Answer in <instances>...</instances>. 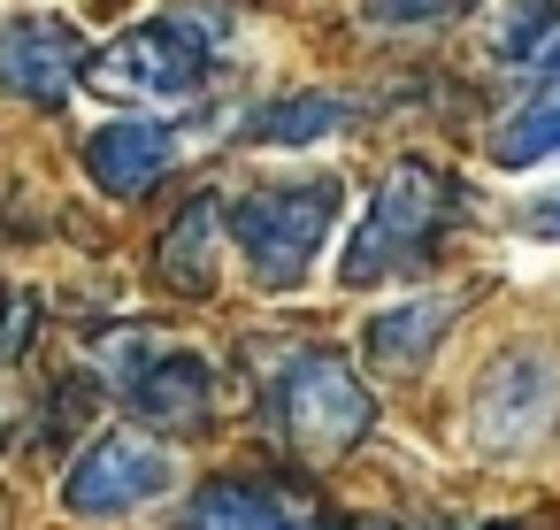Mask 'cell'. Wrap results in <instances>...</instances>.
Masks as SVG:
<instances>
[{"label": "cell", "mask_w": 560, "mask_h": 530, "mask_svg": "<svg viewBox=\"0 0 560 530\" xmlns=\"http://www.w3.org/2000/svg\"><path fill=\"white\" fill-rule=\"evenodd\" d=\"M338 216H346V185H338V177L254 185V193L231 208V239H238V262H246L254 292H300L307 269L323 262Z\"/></svg>", "instance_id": "cell-1"}, {"label": "cell", "mask_w": 560, "mask_h": 530, "mask_svg": "<svg viewBox=\"0 0 560 530\" xmlns=\"http://www.w3.org/2000/svg\"><path fill=\"white\" fill-rule=\"evenodd\" d=\"M215 32L223 16H200V9H177V16H147L131 24L116 47H101L85 62V85L108 93V101H139V108H170V101H192L208 93L215 78Z\"/></svg>", "instance_id": "cell-2"}, {"label": "cell", "mask_w": 560, "mask_h": 530, "mask_svg": "<svg viewBox=\"0 0 560 530\" xmlns=\"http://www.w3.org/2000/svg\"><path fill=\"white\" fill-rule=\"evenodd\" d=\"M445 216H453V185H445V170H430V162H399V170L376 185V200H369L361 231L346 239L338 277H346V285L415 277V269L438 254Z\"/></svg>", "instance_id": "cell-3"}, {"label": "cell", "mask_w": 560, "mask_h": 530, "mask_svg": "<svg viewBox=\"0 0 560 530\" xmlns=\"http://www.w3.org/2000/svg\"><path fill=\"white\" fill-rule=\"evenodd\" d=\"M269 415H277V430H284L307 461L353 453V446L376 430V400H369V384H361L330 346H300V354H284V369H277V384H269Z\"/></svg>", "instance_id": "cell-4"}, {"label": "cell", "mask_w": 560, "mask_h": 530, "mask_svg": "<svg viewBox=\"0 0 560 530\" xmlns=\"http://www.w3.org/2000/svg\"><path fill=\"white\" fill-rule=\"evenodd\" d=\"M101 369L124 384L131 415H147L154 430H208L215 415V361L192 346H154V338H108Z\"/></svg>", "instance_id": "cell-5"}, {"label": "cell", "mask_w": 560, "mask_h": 530, "mask_svg": "<svg viewBox=\"0 0 560 530\" xmlns=\"http://www.w3.org/2000/svg\"><path fill=\"white\" fill-rule=\"evenodd\" d=\"M560 415V361L545 346H506L468 392V438L483 453H529Z\"/></svg>", "instance_id": "cell-6"}, {"label": "cell", "mask_w": 560, "mask_h": 530, "mask_svg": "<svg viewBox=\"0 0 560 530\" xmlns=\"http://www.w3.org/2000/svg\"><path fill=\"white\" fill-rule=\"evenodd\" d=\"M170 476H177V469H170V453H162L154 438L108 430V438H93V446L70 461L62 507H70V515H131V507H147V499H162Z\"/></svg>", "instance_id": "cell-7"}, {"label": "cell", "mask_w": 560, "mask_h": 530, "mask_svg": "<svg viewBox=\"0 0 560 530\" xmlns=\"http://www.w3.org/2000/svg\"><path fill=\"white\" fill-rule=\"evenodd\" d=\"M85 78V32L70 16H0V93L9 101H39V108H62L70 85Z\"/></svg>", "instance_id": "cell-8"}, {"label": "cell", "mask_w": 560, "mask_h": 530, "mask_svg": "<svg viewBox=\"0 0 560 530\" xmlns=\"http://www.w3.org/2000/svg\"><path fill=\"white\" fill-rule=\"evenodd\" d=\"M177 170V131L170 124H147V116H116L85 139V177L108 193V200H147L162 177Z\"/></svg>", "instance_id": "cell-9"}, {"label": "cell", "mask_w": 560, "mask_h": 530, "mask_svg": "<svg viewBox=\"0 0 560 530\" xmlns=\"http://www.w3.org/2000/svg\"><path fill=\"white\" fill-rule=\"evenodd\" d=\"M453 308H460V300H445V292H415V300H392V308H376V315L361 323V346H369V354H376L384 369H422V361L438 354V338H445Z\"/></svg>", "instance_id": "cell-10"}, {"label": "cell", "mask_w": 560, "mask_h": 530, "mask_svg": "<svg viewBox=\"0 0 560 530\" xmlns=\"http://www.w3.org/2000/svg\"><path fill=\"white\" fill-rule=\"evenodd\" d=\"M177 530H292V499L269 492V484L223 476V484H200V492L185 499Z\"/></svg>", "instance_id": "cell-11"}, {"label": "cell", "mask_w": 560, "mask_h": 530, "mask_svg": "<svg viewBox=\"0 0 560 530\" xmlns=\"http://www.w3.org/2000/svg\"><path fill=\"white\" fill-rule=\"evenodd\" d=\"M338 131H353L346 93H292V101H277V108L238 124L246 147H315V139H338Z\"/></svg>", "instance_id": "cell-12"}, {"label": "cell", "mask_w": 560, "mask_h": 530, "mask_svg": "<svg viewBox=\"0 0 560 530\" xmlns=\"http://www.w3.org/2000/svg\"><path fill=\"white\" fill-rule=\"evenodd\" d=\"M215 246H223V208L215 200H192L170 223V239H162V277L177 292H208L215 285Z\"/></svg>", "instance_id": "cell-13"}, {"label": "cell", "mask_w": 560, "mask_h": 530, "mask_svg": "<svg viewBox=\"0 0 560 530\" xmlns=\"http://www.w3.org/2000/svg\"><path fill=\"white\" fill-rule=\"evenodd\" d=\"M552 154H560V93L522 101V108L491 131V162H499V170H537V162H552Z\"/></svg>", "instance_id": "cell-14"}, {"label": "cell", "mask_w": 560, "mask_h": 530, "mask_svg": "<svg viewBox=\"0 0 560 530\" xmlns=\"http://www.w3.org/2000/svg\"><path fill=\"white\" fill-rule=\"evenodd\" d=\"M552 24H560V16L545 9V0H506V9H499V32H491V55L514 62V70H529V55L545 47Z\"/></svg>", "instance_id": "cell-15"}, {"label": "cell", "mask_w": 560, "mask_h": 530, "mask_svg": "<svg viewBox=\"0 0 560 530\" xmlns=\"http://www.w3.org/2000/svg\"><path fill=\"white\" fill-rule=\"evenodd\" d=\"M468 0H361V16L376 24V32H407V24H445V16H460Z\"/></svg>", "instance_id": "cell-16"}, {"label": "cell", "mask_w": 560, "mask_h": 530, "mask_svg": "<svg viewBox=\"0 0 560 530\" xmlns=\"http://www.w3.org/2000/svg\"><path fill=\"white\" fill-rule=\"evenodd\" d=\"M514 223H522L529 239H545V246H560V185H537V193H522V208H514Z\"/></svg>", "instance_id": "cell-17"}, {"label": "cell", "mask_w": 560, "mask_h": 530, "mask_svg": "<svg viewBox=\"0 0 560 530\" xmlns=\"http://www.w3.org/2000/svg\"><path fill=\"white\" fill-rule=\"evenodd\" d=\"M529 70H537V85H545V93H560V24L545 32V47L529 55Z\"/></svg>", "instance_id": "cell-18"}, {"label": "cell", "mask_w": 560, "mask_h": 530, "mask_svg": "<svg viewBox=\"0 0 560 530\" xmlns=\"http://www.w3.org/2000/svg\"><path fill=\"white\" fill-rule=\"evenodd\" d=\"M361 530H399V522H361Z\"/></svg>", "instance_id": "cell-19"}]
</instances>
